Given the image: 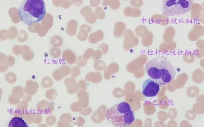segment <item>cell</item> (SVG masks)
Instances as JSON below:
<instances>
[{
  "label": "cell",
  "instance_id": "14",
  "mask_svg": "<svg viewBox=\"0 0 204 127\" xmlns=\"http://www.w3.org/2000/svg\"><path fill=\"white\" fill-rule=\"evenodd\" d=\"M48 102H47L45 100H43L41 101H39L38 104H37V109L38 111H39V112L43 114H48L47 112V108H48Z\"/></svg>",
  "mask_w": 204,
  "mask_h": 127
},
{
  "label": "cell",
  "instance_id": "7",
  "mask_svg": "<svg viewBox=\"0 0 204 127\" xmlns=\"http://www.w3.org/2000/svg\"><path fill=\"white\" fill-rule=\"evenodd\" d=\"M24 89L19 86L15 87L12 89V93L9 96L8 100L10 104H18L19 102L20 99L24 96Z\"/></svg>",
  "mask_w": 204,
  "mask_h": 127
},
{
  "label": "cell",
  "instance_id": "4",
  "mask_svg": "<svg viewBox=\"0 0 204 127\" xmlns=\"http://www.w3.org/2000/svg\"><path fill=\"white\" fill-rule=\"evenodd\" d=\"M192 4L190 0H165L162 4V10L167 16L182 15L190 11Z\"/></svg>",
  "mask_w": 204,
  "mask_h": 127
},
{
  "label": "cell",
  "instance_id": "23",
  "mask_svg": "<svg viewBox=\"0 0 204 127\" xmlns=\"http://www.w3.org/2000/svg\"><path fill=\"white\" fill-rule=\"evenodd\" d=\"M12 51L13 54H14L16 56H19L22 54V52H23V48H22V46H20V45H14L12 48Z\"/></svg>",
  "mask_w": 204,
  "mask_h": 127
},
{
  "label": "cell",
  "instance_id": "30",
  "mask_svg": "<svg viewBox=\"0 0 204 127\" xmlns=\"http://www.w3.org/2000/svg\"><path fill=\"white\" fill-rule=\"evenodd\" d=\"M22 99L25 100V101H27V102H29V101H32V96L28 95H24L23 96Z\"/></svg>",
  "mask_w": 204,
  "mask_h": 127
},
{
  "label": "cell",
  "instance_id": "28",
  "mask_svg": "<svg viewBox=\"0 0 204 127\" xmlns=\"http://www.w3.org/2000/svg\"><path fill=\"white\" fill-rule=\"evenodd\" d=\"M55 92V91H54V90L53 89L48 90L46 93V97L49 99H55V96H54V92Z\"/></svg>",
  "mask_w": 204,
  "mask_h": 127
},
{
  "label": "cell",
  "instance_id": "6",
  "mask_svg": "<svg viewBox=\"0 0 204 127\" xmlns=\"http://www.w3.org/2000/svg\"><path fill=\"white\" fill-rule=\"evenodd\" d=\"M53 23V18L49 13H47L41 23V28L38 33V36L43 37L47 34L48 30L51 28Z\"/></svg>",
  "mask_w": 204,
  "mask_h": 127
},
{
  "label": "cell",
  "instance_id": "9",
  "mask_svg": "<svg viewBox=\"0 0 204 127\" xmlns=\"http://www.w3.org/2000/svg\"><path fill=\"white\" fill-rule=\"evenodd\" d=\"M22 48L23 52L21 55L23 59L27 61L33 60L34 57V54L33 51H31L30 48L27 45H23L22 46Z\"/></svg>",
  "mask_w": 204,
  "mask_h": 127
},
{
  "label": "cell",
  "instance_id": "3",
  "mask_svg": "<svg viewBox=\"0 0 204 127\" xmlns=\"http://www.w3.org/2000/svg\"><path fill=\"white\" fill-rule=\"evenodd\" d=\"M107 119L115 127H127L135 120V113L127 102H119L109 108L106 114Z\"/></svg>",
  "mask_w": 204,
  "mask_h": 127
},
{
  "label": "cell",
  "instance_id": "26",
  "mask_svg": "<svg viewBox=\"0 0 204 127\" xmlns=\"http://www.w3.org/2000/svg\"><path fill=\"white\" fill-rule=\"evenodd\" d=\"M6 61L8 66H13L15 63V58L11 55H9L7 56Z\"/></svg>",
  "mask_w": 204,
  "mask_h": 127
},
{
  "label": "cell",
  "instance_id": "5",
  "mask_svg": "<svg viewBox=\"0 0 204 127\" xmlns=\"http://www.w3.org/2000/svg\"><path fill=\"white\" fill-rule=\"evenodd\" d=\"M160 90V85L151 79L146 80L142 85V94L147 98H154Z\"/></svg>",
  "mask_w": 204,
  "mask_h": 127
},
{
  "label": "cell",
  "instance_id": "11",
  "mask_svg": "<svg viewBox=\"0 0 204 127\" xmlns=\"http://www.w3.org/2000/svg\"><path fill=\"white\" fill-rule=\"evenodd\" d=\"M9 16L11 18V21L14 24H18L21 21V18L19 14L18 10L15 7L10 8L8 11Z\"/></svg>",
  "mask_w": 204,
  "mask_h": 127
},
{
  "label": "cell",
  "instance_id": "25",
  "mask_svg": "<svg viewBox=\"0 0 204 127\" xmlns=\"http://www.w3.org/2000/svg\"><path fill=\"white\" fill-rule=\"evenodd\" d=\"M1 41H4L7 39H9V30H1Z\"/></svg>",
  "mask_w": 204,
  "mask_h": 127
},
{
  "label": "cell",
  "instance_id": "8",
  "mask_svg": "<svg viewBox=\"0 0 204 127\" xmlns=\"http://www.w3.org/2000/svg\"><path fill=\"white\" fill-rule=\"evenodd\" d=\"M39 88V84L36 81L28 80L26 82V86L24 87V91L26 94L33 96L35 95Z\"/></svg>",
  "mask_w": 204,
  "mask_h": 127
},
{
  "label": "cell",
  "instance_id": "29",
  "mask_svg": "<svg viewBox=\"0 0 204 127\" xmlns=\"http://www.w3.org/2000/svg\"><path fill=\"white\" fill-rule=\"evenodd\" d=\"M34 117V123H35L36 124H39L42 120V118L41 115L39 114H33Z\"/></svg>",
  "mask_w": 204,
  "mask_h": 127
},
{
  "label": "cell",
  "instance_id": "13",
  "mask_svg": "<svg viewBox=\"0 0 204 127\" xmlns=\"http://www.w3.org/2000/svg\"><path fill=\"white\" fill-rule=\"evenodd\" d=\"M77 21L72 20L69 21L67 28V34L69 35H74L75 34L77 29Z\"/></svg>",
  "mask_w": 204,
  "mask_h": 127
},
{
  "label": "cell",
  "instance_id": "16",
  "mask_svg": "<svg viewBox=\"0 0 204 127\" xmlns=\"http://www.w3.org/2000/svg\"><path fill=\"white\" fill-rule=\"evenodd\" d=\"M41 28V24L38 23H35L29 25L28 29L29 31L32 33H38L40 29Z\"/></svg>",
  "mask_w": 204,
  "mask_h": 127
},
{
  "label": "cell",
  "instance_id": "12",
  "mask_svg": "<svg viewBox=\"0 0 204 127\" xmlns=\"http://www.w3.org/2000/svg\"><path fill=\"white\" fill-rule=\"evenodd\" d=\"M63 58L69 64H72L76 61V55L70 50H66V51H64L63 54Z\"/></svg>",
  "mask_w": 204,
  "mask_h": 127
},
{
  "label": "cell",
  "instance_id": "18",
  "mask_svg": "<svg viewBox=\"0 0 204 127\" xmlns=\"http://www.w3.org/2000/svg\"><path fill=\"white\" fill-rule=\"evenodd\" d=\"M63 43L61 37L59 36H54L51 39V44L54 47H60Z\"/></svg>",
  "mask_w": 204,
  "mask_h": 127
},
{
  "label": "cell",
  "instance_id": "22",
  "mask_svg": "<svg viewBox=\"0 0 204 127\" xmlns=\"http://www.w3.org/2000/svg\"><path fill=\"white\" fill-rule=\"evenodd\" d=\"M22 117L24 118V120H25L26 123L28 124H30L32 123H34V117L33 114H32L31 113L25 112Z\"/></svg>",
  "mask_w": 204,
  "mask_h": 127
},
{
  "label": "cell",
  "instance_id": "27",
  "mask_svg": "<svg viewBox=\"0 0 204 127\" xmlns=\"http://www.w3.org/2000/svg\"><path fill=\"white\" fill-rule=\"evenodd\" d=\"M28 107V102L26 101H20L18 104L17 105V108L18 109H20L21 110L26 109Z\"/></svg>",
  "mask_w": 204,
  "mask_h": 127
},
{
  "label": "cell",
  "instance_id": "19",
  "mask_svg": "<svg viewBox=\"0 0 204 127\" xmlns=\"http://www.w3.org/2000/svg\"><path fill=\"white\" fill-rule=\"evenodd\" d=\"M5 78L6 81L10 84L14 83L16 81V79H17L16 75L12 72H8V73H7L5 76Z\"/></svg>",
  "mask_w": 204,
  "mask_h": 127
},
{
  "label": "cell",
  "instance_id": "1",
  "mask_svg": "<svg viewBox=\"0 0 204 127\" xmlns=\"http://www.w3.org/2000/svg\"><path fill=\"white\" fill-rule=\"evenodd\" d=\"M147 75L160 85H165L173 80L176 70L171 63L164 57H159L148 62L146 66Z\"/></svg>",
  "mask_w": 204,
  "mask_h": 127
},
{
  "label": "cell",
  "instance_id": "20",
  "mask_svg": "<svg viewBox=\"0 0 204 127\" xmlns=\"http://www.w3.org/2000/svg\"><path fill=\"white\" fill-rule=\"evenodd\" d=\"M8 30H9V39H15L16 38L18 37V29L16 27L12 26Z\"/></svg>",
  "mask_w": 204,
  "mask_h": 127
},
{
  "label": "cell",
  "instance_id": "2",
  "mask_svg": "<svg viewBox=\"0 0 204 127\" xmlns=\"http://www.w3.org/2000/svg\"><path fill=\"white\" fill-rule=\"evenodd\" d=\"M22 21L26 25L42 20L46 14V6L43 0H24L19 7Z\"/></svg>",
  "mask_w": 204,
  "mask_h": 127
},
{
  "label": "cell",
  "instance_id": "15",
  "mask_svg": "<svg viewBox=\"0 0 204 127\" xmlns=\"http://www.w3.org/2000/svg\"><path fill=\"white\" fill-rule=\"evenodd\" d=\"M1 69L0 71L1 72H5L9 68L6 61L7 56L5 54L1 53Z\"/></svg>",
  "mask_w": 204,
  "mask_h": 127
},
{
  "label": "cell",
  "instance_id": "21",
  "mask_svg": "<svg viewBox=\"0 0 204 127\" xmlns=\"http://www.w3.org/2000/svg\"><path fill=\"white\" fill-rule=\"evenodd\" d=\"M41 85L43 88L47 89L52 85V82L50 77H45L42 80Z\"/></svg>",
  "mask_w": 204,
  "mask_h": 127
},
{
  "label": "cell",
  "instance_id": "24",
  "mask_svg": "<svg viewBox=\"0 0 204 127\" xmlns=\"http://www.w3.org/2000/svg\"><path fill=\"white\" fill-rule=\"evenodd\" d=\"M50 54L52 57L54 58H57L59 57L61 54V51L59 48H57L53 47L52 48L50 51Z\"/></svg>",
  "mask_w": 204,
  "mask_h": 127
},
{
  "label": "cell",
  "instance_id": "10",
  "mask_svg": "<svg viewBox=\"0 0 204 127\" xmlns=\"http://www.w3.org/2000/svg\"><path fill=\"white\" fill-rule=\"evenodd\" d=\"M9 127H28L24 120L19 117H15L11 119L9 124Z\"/></svg>",
  "mask_w": 204,
  "mask_h": 127
},
{
  "label": "cell",
  "instance_id": "17",
  "mask_svg": "<svg viewBox=\"0 0 204 127\" xmlns=\"http://www.w3.org/2000/svg\"><path fill=\"white\" fill-rule=\"evenodd\" d=\"M16 39L20 43L25 42L28 39V34L24 30H20L18 31V35Z\"/></svg>",
  "mask_w": 204,
  "mask_h": 127
}]
</instances>
